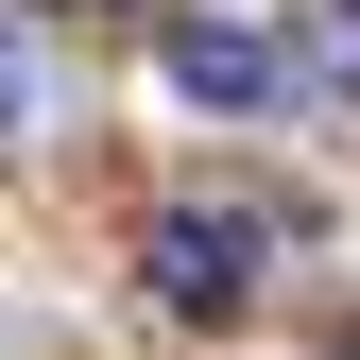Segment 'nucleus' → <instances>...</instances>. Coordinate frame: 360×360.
Segmentation results:
<instances>
[{
    "mask_svg": "<svg viewBox=\"0 0 360 360\" xmlns=\"http://www.w3.org/2000/svg\"><path fill=\"white\" fill-rule=\"evenodd\" d=\"M155 309H189V326L257 309V223L240 206H155Z\"/></svg>",
    "mask_w": 360,
    "mask_h": 360,
    "instance_id": "obj_1",
    "label": "nucleus"
},
{
    "mask_svg": "<svg viewBox=\"0 0 360 360\" xmlns=\"http://www.w3.org/2000/svg\"><path fill=\"white\" fill-rule=\"evenodd\" d=\"M172 86H189V103H275V34H240V18H172Z\"/></svg>",
    "mask_w": 360,
    "mask_h": 360,
    "instance_id": "obj_2",
    "label": "nucleus"
}]
</instances>
